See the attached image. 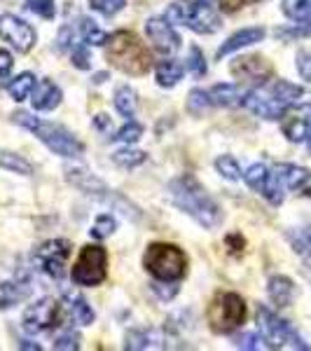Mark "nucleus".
<instances>
[{
	"label": "nucleus",
	"mask_w": 311,
	"mask_h": 351,
	"mask_svg": "<svg viewBox=\"0 0 311 351\" xmlns=\"http://www.w3.org/2000/svg\"><path fill=\"white\" fill-rule=\"evenodd\" d=\"M169 192H171V199L176 202V206L180 211L192 216L197 223L203 225V228H216V225H220L223 211H220L218 204L208 197V192L201 188L195 176L185 173L176 180H171Z\"/></svg>",
	"instance_id": "f257e3e1"
},
{
	"label": "nucleus",
	"mask_w": 311,
	"mask_h": 351,
	"mask_svg": "<svg viewBox=\"0 0 311 351\" xmlns=\"http://www.w3.org/2000/svg\"><path fill=\"white\" fill-rule=\"evenodd\" d=\"M302 94V87L288 80L262 82L258 89L246 94L244 106L256 115L264 117V120H279Z\"/></svg>",
	"instance_id": "f03ea898"
},
{
	"label": "nucleus",
	"mask_w": 311,
	"mask_h": 351,
	"mask_svg": "<svg viewBox=\"0 0 311 351\" xmlns=\"http://www.w3.org/2000/svg\"><path fill=\"white\" fill-rule=\"evenodd\" d=\"M105 59H108L117 71L129 73V75H143L152 66L150 52L132 31L112 33L108 38V43H105Z\"/></svg>",
	"instance_id": "7ed1b4c3"
},
{
	"label": "nucleus",
	"mask_w": 311,
	"mask_h": 351,
	"mask_svg": "<svg viewBox=\"0 0 311 351\" xmlns=\"http://www.w3.org/2000/svg\"><path fill=\"white\" fill-rule=\"evenodd\" d=\"M14 122L19 127L28 129L47 145L49 150H54L56 155H64V157H80L82 155V143L75 138L71 132H66L64 127L54 122H45V120H38V117L28 115V112H14Z\"/></svg>",
	"instance_id": "20e7f679"
},
{
	"label": "nucleus",
	"mask_w": 311,
	"mask_h": 351,
	"mask_svg": "<svg viewBox=\"0 0 311 351\" xmlns=\"http://www.w3.org/2000/svg\"><path fill=\"white\" fill-rule=\"evenodd\" d=\"M145 269L160 281H176L188 269V258L178 246L171 243H152L143 258Z\"/></svg>",
	"instance_id": "39448f33"
},
{
	"label": "nucleus",
	"mask_w": 311,
	"mask_h": 351,
	"mask_svg": "<svg viewBox=\"0 0 311 351\" xmlns=\"http://www.w3.org/2000/svg\"><path fill=\"white\" fill-rule=\"evenodd\" d=\"M164 19L188 26L195 33H216L220 28V16L208 8L206 0L203 3H173Z\"/></svg>",
	"instance_id": "423d86ee"
},
{
	"label": "nucleus",
	"mask_w": 311,
	"mask_h": 351,
	"mask_svg": "<svg viewBox=\"0 0 311 351\" xmlns=\"http://www.w3.org/2000/svg\"><path fill=\"white\" fill-rule=\"evenodd\" d=\"M258 326H260V332H262L264 342L269 344V349H284V347L302 349V351L309 349V344L293 330L290 324L279 319V316L267 307L258 309Z\"/></svg>",
	"instance_id": "0eeeda50"
},
{
	"label": "nucleus",
	"mask_w": 311,
	"mask_h": 351,
	"mask_svg": "<svg viewBox=\"0 0 311 351\" xmlns=\"http://www.w3.org/2000/svg\"><path fill=\"white\" fill-rule=\"evenodd\" d=\"M206 316L216 332H232L246 321V302L236 293H220L211 302Z\"/></svg>",
	"instance_id": "6e6552de"
},
{
	"label": "nucleus",
	"mask_w": 311,
	"mask_h": 351,
	"mask_svg": "<svg viewBox=\"0 0 311 351\" xmlns=\"http://www.w3.org/2000/svg\"><path fill=\"white\" fill-rule=\"evenodd\" d=\"M108 253L103 246H84L77 263L73 265V281L77 286H96L105 279Z\"/></svg>",
	"instance_id": "1a4fd4ad"
},
{
	"label": "nucleus",
	"mask_w": 311,
	"mask_h": 351,
	"mask_svg": "<svg viewBox=\"0 0 311 351\" xmlns=\"http://www.w3.org/2000/svg\"><path fill=\"white\" fill-rule=\"evenodd\" d=\"M244 178L253 190L260 192V195H262L264 199H269L271 204L284 202V183H281L276 171H269L264 164H253L244 173Z\"/></svg>",
	"instance_id": "9d476101"
},
{
	"label": "nucleus",
	"mask_w": 311,
	"mask_h": 351,
	"mask_svg": "<svg viewBox=\"0 0 311 351\" xmlns=\"http://www.w3.org/2000/svg\"><path fill=\"white\" fill-rule=\"evenodd\" d=\"M59 316H61V304L54 298H42L40 302L31 304L24 314V328L31 335L42 332L47 328L59 326Z\"/></svg>",
	"instance_id": "9b49d317"
},
{
	"label": "nucleus",
	"mask_w": 311,
	"mask_h": 351,
	"mask_svg": "<svg viewBox=\"0 0 311 351\" xmlns=\"http://www.w3.org/2000/svg\"><path fill=\"white\" fill-rule=\"evenodd\" d=\"M0 38L12 45L16 52H28L36 45V31L14 14L0 16Z\"/></svg>",
	"instance_id": "f8f14e48"
},
{
	"label": "nucleus",
	"mask_w": 311,
	"mask_h": 351,
	"mask_svg": "<svg viewBox=\"0 0 311 351\" xmlns=\"http://www.w3.org/2000/svg\"><path fill=\"white\" fill-rule=\"evenodd\" d=\"M71 256V243L66 239L47 241L45 246L38 248L36 258L42 263V269L47 271L52 279H61L64 276V263Z\"/></svg>",
	"instance_id": "ddd939ff"
},
{
	"label": "nucleus",
	"mask_w": 311,
	"mask_h": 351,
	"mask_svg": "<svg viewBox=\"0 0 311 351\" xmlns=\"http://www.w3.org/2000/svg\"><path fill=\"white\" fill-rule=\"evenodd\" d=\"M281 129H284L286 138L293 141V143H299V141L307 138L311 132V104L295 106V108L284 112Z\"/></svg>",
	"instance_id": "4468645a"
},
{
	"label": "nucleus",
	"mask_w": 311,
	"mask_h": 351,
	"mask_svg": "<svg viewBox=\"0 0 311 351\" xmlns=\"http://www.w3.org/2000/svg\"><path fill=\"white\" fill-rule=\"evenodd\" d=\"M232 73H234L236 77H241L244 82L262 84L269 80L271 66L262 56H241V59H236L234 64H232Z\"/></svg>",
	"instance_id": "2eb2a0df"
},
{
	"label": "nucleus",
	"mask_w": 311,
	"mask_h": 351,
	"mask_svg": "<svg viewBox=\"0 0 311 351\" xmlns=\"http://www.w3.org/2000/svg\"><path fill=\"white\" fill-rule=\"evenodd\" d=\"M145 33L155 43V49H160L162 54H173L180 47V38L169 26V19H150L145 24Z\"/></svg>",
	"instance_id": "dca6fc26"
},
{
	"label": "nucleus",
	"mask_w": 311,
	"mask_h": 351,
	"mask_svg": "<svg viewBox=\"0 0 311 351\" xmlns=\"http://www.w3.org/2000/svg\"><path fill=\"white\" fill-rule=\"evenodd\" d=\"M276 176L281 178L284 188L297 192V195H311V171L295 164H276Z\"/></svg>",
	"instance_id": "f3484780"
},
{
	"label": "nucleus",
	"mask_w": 311,
	"mask_h": 351,
	"mask_svg": "<svg viewBox=\"0 0 311 351\" xmlns=\"http://www.w3.org/2000/svg\"><path fill=\"white\" fill-rule=\"evenodd\" d=\"M33 108L36 110H54L61 104V89L54 82L45 80L33 87Z\"/></svg>",
	"instance_id": "a211bd4d"
},
{
	"label": "nucleus",
	"mask_w": 311,
	"mask_h": 351,
	"mask_svg": "<svg viewBox=\"0 0 311 351\" xmlns=\"http://www.w3.org/2000/svg\"><path fill=\"white\" fill-rule=\"evenodd\" d=\"M262 38H264V28H244V31L234 33V36L218 49V59H223V56L236 52V49H241V47H248V45H256L262 40Z\"/></svg>",
	"instance_id": "6ab92c4d"
},
{
	"label": "nucleus",
	"mask_w": 311,
	"mask_h": 351,
	"mask_svg": "<svg viewBox=\"0 0 311 351\" xmlns=\"http://www.w3.org/2000/svg\"><path fill=\"white\" fill-rule=\"evenodd\" d=\"M246 94L248 92H246V89H241L239 84H216L208 96H211L213 106H225V108H229V106L244 104Z\"/></svg>",
	"instance_id": "aec40b11"
},
{
	"label": "nucleus",
	"mask_w": 311,
	"mask_h": 351,
	"mask_svg": "<svg viewBox=\"0 0 311 351\" xmlns=\"http://www.w3.org/2000/svg\"><path fill=\"white\" fill-rule=\"evenodd\" d=\"M295 295V286L288 276H271L269 279V298L274 300V304L279 307H288Z\"/></svg>",
	"instance_id": "412c9836"
},
{
	"label": "nucleus",
	"mask_w": 311,
	"mask_h": 351,
	"mask_svg": "<svg viewBox=\"0 0 311 351\" xmlns=\"http://www.w3.org/2000/svg\"><path fill=\"white\" fill-rule=\"evenodd\" d=\"M31 295V288L26 284H12V281H3L0 284V309L14 307L16 302L26 300Z\"/></svg>",
	"instance_id": "4be33fe9"
},
{
	"label": "nucleus",
	"mask_w": 311,
	"mask_h": 351,
	"mask_svg": "<svg viewBox=\"0 0 311 351\" xmlns=\"http://www.w3.org/2000/svg\"><path fill=\"white\" fill-rule=\"evenodd\" d=\"M180 77H183V66L178 61L169 59L157 66V82H160V87H173Z\"/></svg>",
	"instance_id": "5701e85b"
},
{
	"label": "nucleus",
	"mask_w": 311,
	"mask_h": 351,
	"mask_svg": "<svg viewBox=\"0 0 311 351\" xmlns=\"http://www.w3.org/2000/svg\"><path fill=\"white\" fill-rule=\"evenodd\" d=\"M155 342H162V337L157 332H148V330H134L127 335V349H152V347H160Z\"/></svg>",
	"instance_id": "b1692460"
},
{
	"label": "nucleus",
	"mask_w": 311,
	"mask_h": 351,
	"mask_svg": "<svg viewBox=\"0 0 311 351\" xmlns=\"http://www.w3.org/2000/svg\"><path fill=\"white\" fill-rule=\"evenodd\" d=\"M33 87H36V75L33 73H21V75L14 77V82H10L8 89L14 101H24L33 92Z\"/></svg>",
	"instance_id": "393cba45"
},
{
	"label": "nucleus",
	"mask_w": 311,
	"mask_h": 351,
	"mask_svg": "<svg viewBox=\"0 0 311 351\" xmlns=\"http://www.w3.org/2000/svg\"><path fill=\"white\" fill-rule=\"evenodd\" d=\"M136 106H138V99H136V92L132 87H120L115 94V108L122 112L124 117H132L136 112Z\"/></svg>",
	"instance_id": "a878e982"
},
{
	"label": "nucleus",
	"mask_w": 311,
	"mask_h": 351,
	"mask_svg": "<svg viewBox=\"0 0 311 351\" xmlns=\"http://www.w3.org/2000/svg\"><path fill=\"white\" fill-rule=\"evenodd\" d=\"M0 167L8 169V171H14V173H21V176H31V164H28L24 157L14 155V152H5L0 150Z\"/></svg>",
	"instance_id": "bb28decb"
},
{
	"label": "nucleus",
	"mask_w": 311,
	"mask_h": 351,
	"mask_svg": "<svg viewBox=\"0 0 311 351\" xmlns=\"http://www.w3.org/2000/svg\"><path fill=\"white\" fill-rule=\"evenodd\" d=\"M68 307H71L73 319H75L80 326H92V324H94V309L87 304V300H82V298H73Z\"/></svg>",
	"instance_id": "cd10ccee"
},
{
	"label": "nucleus",
	"mask_w": 311,
	"mask_h": 351,
	"mask_svg": "<svg viewBox=\"0 0 311 351\" xmlns=\"http://www.w3.org/2000/svg\"><path fill=\"white\" fill-rule=\"evenodd\" d=\"M288 239H290L297 256H302V258L311 256V228H302L297 232H290V234H288Z\"/></svg>",
	"instance_id": "c85d7f7f"
},
{
	"label": "nucleus",
	"mask_w": 311,
	"mask_h": 351,
	"mask_svg": "<svg viewBox=\"0 0 311 351\" xmlns=\"http://www.w3.org/2000/svg\"><path fill=\"white\" fill-rule=\"evenodd\" d=\"M284 12L295 21H304L311 16V0H284Z\"/></svg>",
	"instance_id": "c756f323"
},
{
	"label": "nucleus",
	"mask_w": 311,
	"mask_h": 351,
	"mask_svg": "<svg viewBox=\"0 0 311 351\" xmlns=\"http://www.w3.org/2000/svg\"><path fill=\"white\" fill-rule=\"evenodd\" d=\"M112 160L124 169H134V167H138V164H143L145 160H148V155L140 152V150H117L115 155H112Z\"/></svg>",
	"instance_id": "7c9ffc66"
},
{
	"label": "nucleus",
	"mask_w": 311,
	"mask_h": 351,
	"mask_svg": "<svg viewBox=\"0 0 311 351\" xmlns=\"http://www.w3.org/2000/svg\"><path fill=\"white\" fill-rule=\"evenodd\" d=\"M216 169L220 171V176H225L227 180H239L241 178L239 164H236L234 157H229V155L218 157V160H216Z\"/></svg>",
	"instance_id": "2f4dec72"
},
{
	"label": "nucleus",
	"mask_w": 311,
	"mask_h": 351,
	"mask_svg": "<svg viewBox=\"0 0 311 351\" xmlns=\"http://www.w3.org/2000/svg\"><path fill=\"white\" fill-rule=\"evenodd\" d=\"M82 38H84V43H89V45H105L108 43V36H105V33L89 19H82Z\"/></svg>",
	"instance_id": "473e14b6"
},
{
	"label": "nucleus",
	"mask_w": 311,
	"mask_h": 351,
	"mask_svg": "<svg viewBox=\"0 0 311 351\" xmlns=\"http://www.w3.org/2000/svg\"><path fill=\"white\" fill-rule=\"evenodd\" d=\"M115 228H117L115 218L108 216V213H103V216L96 218V225L92 228V237L94 239H105V237H110L112 232H115Z\"/></svg>",
	"instance_id": "72a5a7b5"
},
{
	"label": "nucleus",
	"mask_w": 311,
	"mask_h": 351,
	"mask_svg": "<svg viewBox=\"0 0 311 351\" xmlns=\"http://www.w3.org/2000/svg\"><path fill=\"white\" fill-rule=\"evenodd\" d=\"M208 106H211V96H208L206 92H201V89H192L190 99H188V110L195 112V115H201Z\"/></svg>",
	"instance_id": "f704fd0d"
},
{
	"label": "nucleus",
	"mask_w": 311,
	"mask_h": 351,
	"mask_svg": "<svg viewBox=\"0 0 311 351\" xmlns=\"http://www.w3.org/2000/svg\"><path fill=\"white\" fill-rule=\"evenodd\" d=\"M89 5H92V10H96V12L112 16L127 5V0H89Z\"/></svg>",
	"instance_id": "c9c22d12"
},
{
	"label": "nucleus",
	"mask_w": 311,
	"mask_h": 351,
	"mask_svg": "<svg viewBox=\"0 0 311 351\" xmlns=\"http://www.w3.org/2000/svg\"><path fill=\"white\" fill-rule=\"evenodd\" d=\"M26 10H28V12H33V14L45 16V19H52V16L56 14L54 0H28Z\"/></svg>",
	"instance_id": "e433bc0d"
},
{
	"label": "nucleus",
	"mask_w": 311,
	"mask_h": 351,
	"mask_svg": "<svg viewBox=\"0 0 311 351\" xmlns=\"http://www.w3.org/2000/svg\"><path fill=\"white\" fill-rule=\"evenodd\" d=\"M140 136H143V127H140L138 122H129V124H124L120 132H117V136H112V138L122 141V143H136Z\"/></svg>",
	"instance_id": "4c0bfd02"
},
{
	"label": "nucleus",
	"mask_w": 311,
	"mask_h": 351,
	"mask_svg": "<svg viewBox=\"0 0 311 351\" xmlns=\"http://www.w3.org/2000/svg\"><path fill=\"white\" fill-rule=\"evenodd\" d=\"M236 347H239V349L258 351V349H269V344L264 342L262 335H256V332H244V335L236 339Z\"/></svg>",
	"instance_id": "58836bf2"
},
{
	"label": "nucleus",
	"mask_w": 311,
	"mask_h": 351,
	"mask_svg": "<svg viewBox=\"0 0 311 351\" xmlns=\"http://www.w3.org/2000/svg\"><path fill=\"white\" fill-rule=\"evenodd\" d=\"M188 68L192 71V75H197V77L206 75V59H203V54H201V49H199V47H192V49H190Z\"/></svg>",
	"instance_id": "ea45409f"
},
{
	"label": "nucleus",
	"mask_w": 311,
	"mask_h": 351,
	"mask_svg": "<svg viewBox=\"0 0 311 351\" xmlns=\"http://www.w3.org/2000/svg\"><path fill=\"white\" fill-rule=\"evenodd\" d=\"M54 349H59V351H75V349H80V337H77V332L68 330V332H64V335H59V337L54 339Z\"/></svg>",
	"instance_id": "a19ab883"
},
{
	"label": "nucleus",
	"mask_w": 311,
	"mask_h": 351,
	"mask_svg": "<svg viewBox=\"0 0 311 351\" xmlns=\"http://www.w3.org/2000/svg\"><path fill=\"white\" fill-rule=\"evenodd\" d=\"M276 36L279 38H307L311 36V24L307 26H295V28H281V31H276Z\"/></svg>",
	"instance_id": "79ce46f5"
},
{
	"label": "nucleus",
	"mask_w": 311,
	"mask_h": 351,
	"mask_svg": "<svg viewBox=\"0 0 311 351\" xmlns=\"http://www.w3.org/2000/svg\"><path fill=\"white\" fill-rule=\"evenodd\" d=\"M73 66L80 68V71H87V68H92V59H89L87 49L84 47H75L73 49Z\"/></svg>",
	"instance_id": "37998d69"
},
{
	"label": "nucleus",
	"mask_w": 311,
	"mask_h": 351,
	"mask_svg": "<svg viewBox=\"0 0 311 351\" xmlns=\"http://www.w3.org/2000/svg\"><path fill=\"white\" fill-rule=\"evenodd\" d=\"M297 71L304 80H311V52H299L297 54Z\"/></svg>",
	"instance_id": "c03bdc74"
},
{
	"label": "nucleus",
	"mask_w": 311,
	"mask_h": 351,
	"mask_svg": "<svg viewBox=\"0 0 311 351\" xmlns=\"http://www.w3.org/2000/svg\"><path fill=\"white\" fill-rule=\"evenodd\" d=\"M10 71H12V54L0 49V84H5V80L10 77Z\"/></svg>",
	"instance_id": "a18cd8bd"
},
{
	"label": "nucleus",
	"mask_w": 311,
	"mask_h": 351,
	"mask_svg": "<svg viewBox=\"0 0 311 351\" xmlns=\"http://www.w3.org/2000/svg\"><path fill=\"white\" fill-rule=\"evenodd\" d=\"M251 3H256V0H220V10L223 12H236V10L246 8Z\"/></svg>",
	"instance_id": "49530a36"
},
{
	"label": "nucleus",
	"mask_w": 311,
	"mask_h": 351,
	"mask_svg": "<svg viewBox=\"0 0 311 351\" xmlns=\"http://www.w3.org/2000/svg\"><path fill=\"white\" fill-rule=\"evenodd\" d=\"M227 243H229V246H234L232 251H239V248L244 246V239H241L239 234H232V237H227Z\"/></svg>",
	"instance_id": "de8ad7c7"
},
{
	"label": "nucleus",
	"mask_w": 311,
	"mask_h": 351,
	"mask_svg": "<svg viewBox=\"0 0 311 351\" xmlns=\"http://www.w3.org/2000/svg\"><path fill=\"white\" fill-rule=\"evenodd\" d=\"M96 127L103 129V132H110V120L105 115H99V117H96Z\"/></svg>",
	"instance_id": "09e8293b"
},
{
	"label": "nucleus",
	"mask_w": 311,
	"mask_h": 351,
	"mask_svg": "<svg viewBox=\"0 0 311 351\" xmlns=\"http://www.w3.org/2000/svg\"><path fill=\"white\" fill-rule=\"evenodd\" d=\"M19 347L21 349H36L38 351V349H40V344H36V342H19Z\"/></svg>",
	"instance_id": "8fccbe9b"
},
{
	"label": "nucleus",
	"mask_w": 311,
	"mask_h": 351,
	"mask_svg": "<svg viewBox=\"0 0 311 351\" xmlns=\"http://www.w3.org/2000/svg\"><path fill=\"white\" fill-rule=\"evenodd\" d=\"M309 152H311V132H309Z\"/></svg>",
	"instance_id": "3c124183"
}]
</instances>
